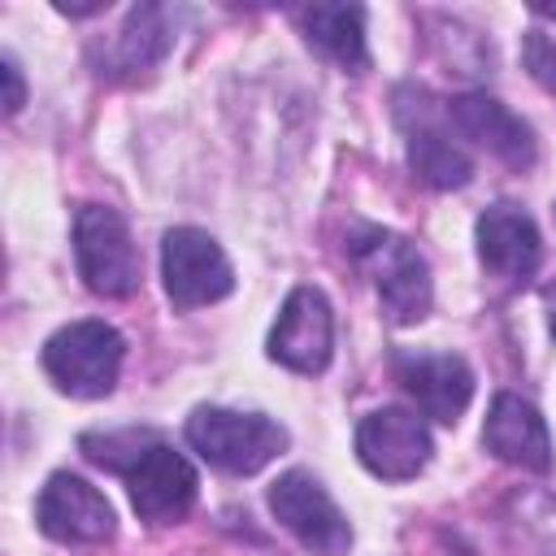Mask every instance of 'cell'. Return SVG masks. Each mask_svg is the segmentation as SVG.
Segmentation results:
<instances>
[{
	"instance_id": "obj_18",
	"label": "cell",
	"mask_w": 556,
	"mask_h": 556,
	"mask_svg": "<svg viewBox=\"0 0 556 556\" xmlns=\"http://www.w3.org/2000/svg\"><path fill=\"white\" fill-rule=\"evenodd\" d=\"M521 61L530 70V78L547 91H556V39H547L543 30H526L521 39Z\"/></svg>"
},
{
	"instance_id": "obj_19",
	"label": "cell",
	"mask_w": 556,
	"mask_h": 556,
	"mask_svg": "<svg viewBox=\"0 0 556 556\" xmlns=\"http://www.w3.org/2000/svg\"><path fill=\"white\" fill-rule=\"evenodd\" d=\"M0 78H4V113H17L26 104V83H22V65L13 56L0 61Z\"/></svg>"
},
{
	"instance_id": "obj_3",
	"label": "cell",
	"mask_w": 556,
	"mask_h": 556,
	"mask_svg": "<svg viewBox=\"0 0 556 556\" xmlns=\"http://www.w3.org/2000/svg\"><path fill=\"white\" fill-rule=\"evenodd\" d=\"M187 443L226 473H256L287 447V430L265 413L204 404L187 417Z\"/></svg>"
},
{
	"instance_id": "obj_16",
	"label": "cell",
	"mask_w": 556,
	"mask_h": 556,
	"mask_svg": "<svg viewBox=\"0 0 556 556\" xmlns=\"http://www.w3.org/2000/svg\"><path fill=\"white\" fill-rule=\"evenodd\" d=\"M300 26H304V39L321 56L343 65L348 74H365L369 70L365 9H356V4H308V9H300Z\"/></svg>"
},
{
	"instance_id": "obj_14",
	"label": "cell",
	"mask_w": 556,
	"mask_h": 556,
	"mask_svg": "<svg viewBox=\"0 0 556 556\" xmlns=\"http://www.w3.org/2000/svg\"><path fill=\"white\" fill-rule=\"evenodd\" d=\"M482 443L486 452H495L500 460L530 469V473H547L552 469V434L539 417L534 404H526L521 395H495L482 421Z\"/></svg>"
},
{
	"instance_id": "obj_1",
	"label": "cell",
	"mask_w": 556,
	"mask_h": 556,
	"mask_svg": "<svg viewBox=\"0 0 556 556\" xmlns=\"http://www.w3.org/2000/svg\"><path fill=\"white\" fill-rule=\"evenodd\" d=\"M352 261L369 274L378 304L395 326H413L430 313V265L404 235L369 226L361 239H352Z\"/></svg>"
},
{
	"instance_id": "obj_9",
	"label": "cell",
	"mask_w": 556,
	"mask_h": 556,
	"mask_svg": "<svg viewBox=\"0 0 556 556\" xmlns=\"http://www.w3.org/2000/svg\"><path fill=\"white\" fill-rule=\"evenodd\" d=\"M334 348V317L317 287H295L269 330V356L295 374H321Z\"/></svg>"
},
{
	"instance_id": "obj_11",
	"label": "cell",
	"mask_w": 556,
	"mask_h": 556,
	"mask_svg": "<svg viewBox=\"0 0 556 556\" xmlns=\"http://www.w3.org/2000/svg\"><path fill=\"white\" fill-rule=\"evenodd\" d=\"M395 378L417 400V408L443 426H452L473 400V374L452 352H400Z\"/></svg>"
},
{
	"instance_id": "obj_10",
	"label": "cell",
	"mask_w": 556,
	"mask_h": 556,
	"mask_svg": "<svg viewBox=\"0 0 556 556\" xmlns=\"http://www.w3.org/2000/svg\"><path fill=\"white\" fill-rule=\"evenodd\" d=\"M35 521L56 543H104L117 530L113 504L78 473L48 478V486L39 491V504H35Z\"/></svg>"
},
{
	"instance_id": "obj_12",
	"label": "cell",
	"mask_w": 556,
	"mask_h": 556,
	"mask_svg": "<svg viewBox=\"0 0 556 556\" xmlns=\"http://www.w3.org/2000/svg\"><path fill=\"white\" fill-rule=\"evenodd\" d=\"M447 122L465 139H473L478 148H486L495 161H504L513 169L534 165V135H530V126L508 104H500L495 96L469 91V96L447 100Z\"/></svg>"
},
{
	"instance_id": "obj_20",
	"label": "cell",
	"mask_w": 556,
	"mask_h": 556,
	"mask_svg": "<svg viewBox=\"0 0 556 556\" xmlns=\"http://www.w3.org/2000/svg\"><path fill=\"white\" fill-rule=\"evenodd\" d=\"M534 13L539 17H556V4H534Z\"/></svg>"
},
{
	"instance_id": "obj_6",
	"label": "cell",
	"mask_w": 556,
	"mask_h": 556,
	"mask_svg": "<svg viewBox=\"0 0 556 556\" xmlns=\"http://www.w3.org/2000/svg\"><path fill=\"white\" fill-rule=\"evenodd\" d=\"M126 486H130V504L143 521L152 526H169L182 521L195 504L200 478L191 469V460L182 452H174L169 443L148 439L130 460H126Z\"/></svg>"
},
{
	"instance_id": "obj_13",
	"label": "cell",
	"mask_w": 556,
	"mask_h": 556,
	"mask_svg": "<svg viewBox=\"0 0 556 556\" xmlns=\"http://www.w3.org/2000/svg\"><path fill=\"white\" fill-rule=\"evenodd\" d=\"M478 256L504 282L534 278V269L543 261V239H539L534 217L521 213L517 204H491L478 217Z\"/></svg>"
},
{
	"instance_id": "obj_7",
	"label": "cell",
	"mask_w": 556,
	"mask_h": 556,
	"mask_svg": "<svg viewBox=\"0 0 556 556\" xmlns=\"http://www.w3.org/2000/svg\"><path fill=\"white\" fill-rule=\"evenodd\" d=\"M269 513L278 517L282 530H291L317 556H343L352 547L348 517L326 495V486L304 469H291L269 486Z\"/></svg>"
},
{
	"instance_id": "obj_4",
	"label": "cell",
	"mask_w": 556,
	"mask_h": 556,
	"mask_svg": "<svg viewBox=\"0 0 556 556\" xmlns=\"http://www.w3.org/2000/svg\"><path fill=\"white\" fill-rule=\"evenodd\" d=\"M74 261L87 291L104 300H122L139 287V252L117 208L83 204L74 213Z\"/></svg>"
},
{
	"instance_id": "obj_8",
	"label": "cell",
	"mask_w": 556,
	"mask_h": 556,
	"mask_svg": "<svg viewBox=\"0 0 556 556\" xmlns=\"http://www.w3.org/2000/svg\"><path fill=\"white\" fill-rule=\"evenodd\" d=\"M430 452H434L430 430L408 408H374L356 426V456L374 478H387V482L417 478Z\"/></svg>"
},
{
	"instance_id": "obj_5",
	"label": "cell",
	"mask_w": 556,
	"mask_h": 556,
	"mask_svg": "<svg viewBox=\"0 0 556 556\" xmlns=\"http://www.w3.org/2000/svg\"><path fill=\"white\" fill-rule=\"evenodd\" d=\"M161 278L174 308H200L217 304L235 291V269L217 239L195 226H174L161 239Z\"/></svg>"
},
{
	"instance_id": "obj_17",
	"label": "cell",
	"mask_w": 556,
	"mask_h": 556,
	"mask_svg": "<svg viewBox=\"0 0 556 556\" xmlns=\"http://www.w3.org/2000/svg\"><path fill=\"white\" fill-rule=\"evenodd\" d=\"M408 165L417 169L421 182L439 187V191H452V187H465L473 178V161L434 126H408Z\"/></svg>"
},
{
	"instance_id": "obj_2",
	"label": "cell",
	"mask_w": 556,
	"mask_h": 556,
	"mask_svg": "<svg viewBox=\"0 0 556 556\" xmlns=\"http://www.w3.org/2000/svg\"><path fill=\"white\" fill-rule=\"evenodd\" d=\"M126 343L109 321H70L43 343L48 378L74 400H100L117 387Z\"/></svg>"
},
{
	"instance_id": "obj_15",
	"label": "cell",
	"mask_w": 556,
	"mask_h": 556,
	"mask_svg": "<svg viewBox=\"0 0 556 556\" xmlns=\"http://www.w3.org/2000/svg\"><path fill=\"white\" fill-rule=\"evenodd\" d=\"M174 35H169V13L161 4H135L122 22V30L113 35L100 74L109 78H135L139 70H152L165 52H169Z\"/></svg>"
}]
</instances>
